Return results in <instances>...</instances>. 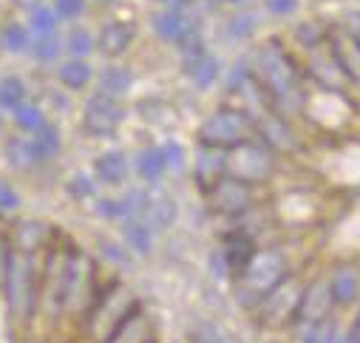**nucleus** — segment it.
I'll return each instance as SVG.
<instances>
[{
    "instance_id": "nucleus-1",
    "label": "nucleus",
    "mask_w": 360,
    "mask_h": 343,
    "mask_svg": "<svg viewBox=\"0 0 360 343\" xmlns=\"http://www.w3.org/2000/svg\"><path fill=\"white\" fill-rule=\"evenodd\" d=\"M255 79L264 85V91L269 94V100L287 105V108H298L304 103V82L298 68L292 65V60L287 57V51L281 48L278 40H269L258 48L255 57Z\"/></svg>"
},
{
    "instance_id": "nucleus-2",
    "label": "nucleus",
    "mask_w": 360,
    "mask_h": 343,
    "mask_svg": "<svg viewBox=\"0 0 360 343\" xmlns=\"http://www.w3.org/2000/svg\"><path fill=\"white\" fill-rule=\"evenodd\" d=\"M0 284H4V292H6L9 312L15 318H29V312L34 309V267H32V255L20 252L12 244H6Z\"/></svg>"
},
{
    "instance_id": "nucleus-3",
    "label": "nucleus",
    "mask_w": 360,
    "mask_h": 343,
    "mask_svg": "<svg viewBox=\"0 0 360 343\" xmlns=\"http://www.w3.org/2000/svg\"><path fill=\"white\" fill-rule=\"evenodd\" d=\"M221 156H224V176L238 179L250 188L266 182L276 170V156L261 139L238 142V145L221 150Z\"/></svg>"
},
{
    "instance_id": "nucleus-4",
    "label": "nucleus",
    "mask_w": 360,
    "mask_h": 343,
    "mask_svg": "<svg viewBox=\"0 0 360 343\" xmlns=\"http://www.w3.org/2000/svg\"><path fill=\"white\" fill-rule=\"evenodd\" d=\"M139 306V298L125 287V284H111L103 295H97L88 306V335H91L97 343H103L134 309Z\"/></svg>"
},
{
    "instance_id": "nucleus-5",
    "label": "nucleus",
    "mask_w": 360,
    "mask_h": 343,
    "mask_svg": "<svg viewBox=\"0 0 360 343\" xmlns=\"http://www.w3.org/2000/svg\"><path fill=\"white\" fill-rule=\"evenodd\" d=\"M247 139H255V119L244 108H219L199 128V145L213 150H227Z\"/></svg>"
},
{
    "instance_id": "nucleus-6",
    "label": "nucleus",
    "mask_w": 360,
    "mask_h": 343,
    "mask_svg": "<svg viewBox=\"0 0 360 343\" xmlns=\"http://www.w3.org/2000/svg\"><path fill=\"white\" fill-rule=\"evenodd\" d=\"M284 276H287V259H284V252L276 250V247L258 250L252 255V261L238 273L241 292H247L252 301H258L264 292L273 290Z\"/></svg>"
},
{
    "instance_id": "nucleus-7",
    "label": "nucleus",
    "mask_w": 360,
    "mask_h": 343,
    "mask_svg": "<svg viewBox=\"0 0 360 343\" xmlns=\"http://www.w3.org/2000/svg\"><path fill=\"white\" fill-rule=\"evenodd\" d=\"M304 284L295 276H284L273 290L258 298V321L264 326H284L295 321Z\"/></svg>"
},
{
    "instance_id": "nucleus-8",
    "label": "nucleus",
    "mask_w": 360,
    "mask_h": 343,
    "mask_svg": "<svg viewBox=\"0 0 360 343\" xmlns=\"http://www.w3.org/2000/svg\"><path fill=\"white\" fill-rule=\"evenodd\" d=\"M91 284H94V264L85 252H77L68 259V270H65V281H63V309H79V306H91L94 295H91Z\"/></svg>"
},
{
    "instance_id": "nucleus-9",
    "label": "nucleus",
    "mask_w": 360,
    "mask_h": 343,
    "mask_svg": "<svg viewBox=\"0 0 360 343\" xmlns=\"http://www.w3.org/2000/svg\"><path fill=\"white\" fill-rule=\"evenodd\" d=\"M122 119H125V105L108 94H94L85 103V111H82L85 131L94 136H111L122 125Z\"/></svg>"
},
{
    "instance_id": "nucleus-10",
    "label": "nucleus",
    "mask_w": 360,
    "mask_h": 343,
    "mask_svg": "<svg viewBox=\"0 0 360 343\" xmlns=\"http://www.w3.org/2000/svg\"><path fill=\"white\" fill-rule=\"evenodd\" d=\"M207 199H210V207L219 216H244L255 202L252 199V188L238 182V179H230V176H221L207 190Z\"/></svg>"
},
{
    "instance_id": "nucleus-11",
    "label": "nucleus",
    "mask_w": 360,
    "mask_h": 343,
    "mask_svg": "<svg viewBox=\"0 0 360 343\" xmlns=\"http://www.w3.org/2000/svg\"><path fill=\"white\" fill-rule=\"evenodd\" d=\"M332 309H335V298H332L329 281L326 278H315L312 284L304 287V295H301V304H298V312H295L292 323H298V326L323 323V321L332 318Z\"/></svg>"
},
{
    "instance_id": "nucleus-12",
    "label": "nucleus",
    "mask_w": 360,
    "mask_h": 343,
    "mask_svg": "<svg viewBox=\"0 0 360 343\" xmlns=\"http://www.w3.org/2000/svg\"><path fill=\"white\" fill-rule=\"evenodd\" d=\"M326 43L349 82H360V40L346 26H329Z\"/></svg>"
},
{
    "instance_id": "nucleus-13",
    "label": "nucleus",
    "mask_w": 360,
    "mask_h": 343,
    "mask_svg": "<svg viewBox=\"0 0 360 343\" xmlns=\"http://www.w3.org/2000/svg\"><path fill=\"white\" fill-rule=\"evenodd\" d=\"M193 29H199V26H196V18L191 15L188 6H170V9H162L153 15V32L165 43L179 46Z\"/></svg>"
},
{
    "instance_id": "nucleus-14",
    "label": "nucleus",
    "mask_w": 360,
    "mask_h": 343,
    "mask_svg": "<svg viewBox=\"0 0 360 343\" xmlns=\"http://www.w3.org/2000/svg\"><path fill=\"white\" fill-rule=\"evenodd\" d=\"M309 51V74H312V79L315 82H321L326 91H335V94H340L343 89H346V74L340 71V65H338V60L332 57V51H329V43L323 40L321 46H315V48H307Z\"/></svg>"
},
{
    "instance_id": "nucleus-15",
    "label": "nucleus",
    "mask_w": 360,
    "mask_h": 343,
    "mask_svg": "<svg viewBox=\"0 0 360 343\" xmlns=\"http://www.w3.org/2000/svg\"><path fill=\"white\" fill-rule=\"evenodd\" d=\"M136 219H142L150 230H167L176 221V202L162 190H142Z\"/></svg>"
},
{
    "instance_id": "nucleus-16",
    "label": "nucleus",
    "mask_w": 360,
    "mask_h": 343,
    "mask_svg": "<svg viewBox=\"0 0 360 343\" xmlns=\"http://www.w3.org/2000/svg\"><path fill=\"white\" fill-rule=\"evenodd\" d=\"M255 134H258V139L269 148V150H295L298 148V139H295V134H292V128L278 117V114H261V117H255Z\"/></svg>"
},
{
    "instance_id": "nucleus-17",
    "label": "nucleus",
    "mask_w": 360,
    "mask_h": 343,
    "mask_svg": "<svg viewBox=\"0 0 360 343\" xmlns=\"http://www.w3.org/2000/svg\"><path fill=\"white\" fill-rule=\"evenodd\" d=\"M219 250H221V255H224L227 267L233 270V276H238V273L252 261V255L258 252L255 238H252L247 230H233L230 235H224V241H221Z\"/></svg>"
},
{
    "instance_id": "nucleus-18",
    "label": "nucleus",
    "mask_w": 360,
    "mask_h": 343,
    "mask_svg": "<svg viewBox=\"0 0 360 343\" xmlns=\"http://www.w3.org/2000/svg\"><path fill=\"white\" fill-rule=\"evenodd\" d=\"M103 343H153V323L142 306H136Z\"/></svg>"
},
{
    "instance_id": "nucleus-19",
    "label": "nucleus",
    "mask_w": 360,
    "mask_h": 343,
    "mask_svg": "<svg viewBox=\"0 0 360 343\" xmlns=\"http://www.w3.org/2000/svg\"><path fill=\"white\" fill-rule=\"evenodd\" d=\"M136 37V29L134 23H125V20H114V23H105L97 34V48L105 54V57H120L131 48Z\"/></svg>"
},
{
    "instance_id": "nucleus-20",
    "label": "nucleus",
    "mask_w": 360,
    "mask_h": 343,
    "mask_svg": "<svg viewBox=\"0 0 360 343\" xmlns=\"http://www.w3.org/2000/svg\"><path fill=\"white\" fill-rule=\"evenodd\" d=\"M326 281H329L335 306H352V304L360 298V273H357L352 264L335 267V273H332Z\"/></svg>"
},
{
    "instance_id": "nucleus-21",
    "label": "nucleus",
    "mask_w": 360,
    "mask_h": 343,
    "mask_svg": "<svg viewBox=\"0 0 360 343\" xmlns=\"http://www.w3.org/2000/svg\"><path fill=\"white\" fill-rule=\"evenodd\" d=\"M128 170H131V162L122 150H105L94 159V176L103 185H122L128 179Z\"/></svg>"
},
{
    "instance_id": "nucleus-22",
    "label": "nucleus",
    "mask_w": 360,
    "mask_h": 343,
    "mask_svg": "<svg viewBox=\"0 0 360 343\" xmlns=\"http://www.w3.org/2000/svg\"><path fill=\"white\" fill-rule=\"evenodd\" d=\"M185 74H188V79L196 85V89H210V85H216V79L221 74V63H219V57L205 51V54H199L193 60H185Z\"/></svg>"
},
{
    "instance_id": "nucleus-23",
    "label": "nucleus",
    "mask_w": 360,
    "mask_h": 343,
    "mask_svg": "<svg viewBox=\"0 0 360 343\" xmlns=\"http://www.w3.org/2000/svg\"><path fill=\"white\" fill-rule=\"evenodd\" d=\"M134 167H136V176L148 185H156L165 174H167V164H165V156H162V148L159 145H150V148H142L134 159Z\"/></svg>"
},
{
    "instance_id": "nucleus-24",
    "label": "nucleus",
    "mask_w": 360,
    "mask_h": 343,
    "mask_svg": "<svg viewBox=\"0 0 360 343\" xmlns=\"http://www.w3.org/2000/svg\"><path fill=\"white\" fill-rule=\"evenodd\" d=\"M221 176H224V156H221V150L202 148V156H199V164H196V179H199L202 190L207 193Z\"/></svg>"
},
{
    "instance_id": "nucleus-25",
    "label": "nucleus",
    "mask_w": 360,
    "mask_h": 343,
    "mask_svg": "<svg viewBox=\"0 0 360 343\" xmlns=\"http://www.w3.org/2000/svg\"><path fill=\"white\" fill-rule=\"evenodd\" d=\"M46 235H49L46 224H43V221L29 219V221H20V224L15 227V244H12V247H18L20 252L34 255V252L46 244Z\"/></svg>"
},
{
    "instance_id": "nucleus-26",
    "label": "nucleus",
    "mask_w": 360,
    "mask_h": 343,
    "mask_svg": "<svg viewBox=\"0 0 360 343\" xmlns=\"http://www.w3.org/2000/svg\"><path fill=\"white\" fill-rule=\"evenodd\" d=\"M125 244H128V250L134 252V255H150V250H153V230L142 221V219H125Z\"/></svg>"
},
{
    "instance_id": "nucleus-27",
    "label": "nucleus",
    "mask_w": 360,
    "mask_h": 343,
    "mask_svg": "<svg viewBox=\"0 0 360 343\" xmlns=\"http://www.w3.org/2000/svg\"><path fill=\"white\" fill-rule=\"evenodd\" d=\"M131 85H134V74L125 65H108L100 74V94H108V97L120 100L122 94L131 91Z\"/></svg>"
},
{
    "instance_id": "nucleus-28",
    "label": "nucleus",
    "mask_w": 360,
    "mask_h": 343,
    "mask_svg": "<svg viewBox=\"0 0 360 343\" xmlns=\"http://www.w3.org/2000/svg\"><path fill=\"white\" fill-rule=\"evenodd\" d=\"M57 77H60V82L65 85L68 91H82L85 85L91 82L94 71H91V65H88L85 60H79V57H71V60H65V63L60 65Z\"/></svg>"
},
{
    "instance_id": "nucleus-29",
    "label": "nucleus",
    "mask_w": 360,
    "mask_h": 343,
    "mask_svg": "<svg viewBox=\"0 0 360 343\" xmlns=\"http://www.w3.org/2000/svg\"><path fill=\"white\" fill-rule=\"evenodd\" d=\"M32 145H34V153H37V162H49L60 153L63 148V139H60V131L54 125H43L37 134H32Z\"/></svg>"
},
{
    "instance_id": "nucleus-30",
    "label": "nucleus",
    "mask_w": 360,
    "mask_h": 343,
    "mask_svg": "<svg viewBox=\"0 0 360 343\" xmlns=\"http://www.w3.org/2000/svg\"><path fill=\"white\" fill-rule=\"evenodd\" d=\"M26 103V82L20 77H4L0 79V108L15 111Z\"/></svg>"
},
{
    "instance_id": "nucleus-31",
    "label": "nucleus",
    "mask_w": 360,
    "mask_h": 343,
    "mask_svg": "<svg viewBox=\"0 0 360 343\" xmlns=\"http://www.w3.org/2000/svg\"><path fill=\"white\" fill-rule=\"evenodd\" d=\"M57 12L51 6H34L32 15H29V32L34 37H46V34H57Z\"/></svg>"
},
{
    "instance_id": "nucleus-32",
    "label": "nucleus",
    "mask_w": 360,
    "mask_h": 343,
    "mask_svg": "<svg viewBox=\"0 0 360 343\" xmlns=\"http://www.w3.org/2000/svg\"><path fill=\"white\" fill-rule=\"evenodd\" d=\"M12 114H15V125H18L20 131H26V134H37V131L46 125V114H43V108L34 105V103H23V105L15 108Z\"/></svg>"
},
{
    "instance_id": "nucleus-33",
    "label": "nucleus",
    "mask_w": 360,
    "mask_h": 343,
    "mask_svg": "<svg viewBox=\"0 0 360 343\" xmlns=\"http://www.w3.org/2000/svg\"><path fill=\"white\" fill-rule=\"evenodd\" d=\"M6 159H9V164H15V167H20V170L40 164L32 139H12V142L6 145Z\"/></svg>"
},
{
    "instance_id": "nucleus-34",
    "label": "nucleus",
    "mask_w": 360,
    "mask_h": 343,
    "mask_svg": "<svg viewBox=\"0 0 360 343\" xmlns=\"http://www.w3.org/2000/svg\"><path fill=\"white\" fill-rule=\"evenodd\" d=\"M94 48H97V37L88 32V29H74V32L65 37V51H68L71 57L85 60Z\"/></svg>"
},
{
    "instance_id": "nucleus-35",
    "label": "nucleus",
    "mask_w": 360,
    "mask_h": 343,
    "mask_svg": "<svg viewBox=\"0 0 360 343\" xmlns=\"http://www.w3.org/2000/svg\"><path fill=\"white\" fill-rule=\"evenodd\" d=\"M258 29V15L255 12H238L227 20V37L230 40H247Z\"/></svg>"
},
{
    "instance_id": "nucleus-36",
    "label": "nucleus",
    "mask_w": 360,
    "mask_h": 343,
    "mask_svg": "<svg viewBox=\"0 0 360 343\" xmlns=\"http://www.w3.org/2000/svg\"><path fill=\"white\" fill-rule=\"evenodd\" d=\"M29 51L34 54L37 63H54L60 57V51H63V43H60L57 34H46V37H34Z\"/></svg>"
},
{
    "instance_id": "nucleus-37",
    "label": "nucleus",
    "mask_w": 360,
    "mask_h": 343,
    "mask_svg": "<svg viewBox=\"0 0 360 343\" xmlns=\"http://www.w3.org/2000/svg\"><path fill=\"white\" fill-rule=\"evenodd\" d=\"M32 32L26 29V26H18V23H12L6 32H4V46H6V51H12V54H23V51H29L32 48Z\"/></svg>"
},
{
    "instance_id": "nucleus-38",
    "label": "nucleus",
    "mask_w": 360,
    "mask_h": 343,
    "mask_svg": "<svg viewBox=\"0 0 360 343\" xmlns=\"http://www.w3.org/2000/svg\"><path fill=\"white\" fill-rule=\"evenodd\" d=\"M68 196L71 199H77V202H85V199H91L94 196V182H91V176H85V174H77V176H71L68 179Z\"/></svg>"
},
{
    "instance_id": "nucleus-39",
    "label": "nucleus",
    "mask_w": 360,
    "mask_h": 343,
    "mask_svg": "<svg viewBox=\"0 0 360 343\" xmlns=\"http://www.w3.org/2000/svg\"><path fill=\"white\" fill-rule=\"evenodd\" d=\"M162 148V156H165V164H167V170H182L185 167V148L179 145L176 139H167L165 145H159Z\"/></svg>"
},
{
    "instance_id": "nucleus-40",
    "label": "nucleus",
    "mask_w": 360,
    "mask_h": 343,
    "mask_svg": "<svg viewBox=\"0 0 360 343\" xmlns=\"http://www.w3.org/2000/svg\"><path fill=\"white\" fill-rule=\"evenodd\" d=\"M295 34H298L304 48H315V46H321L326 40V29H321L318 23H301Z\"/></svg>"
},
{
    "instance_id": "nucleus-41",
    "label": "nucleus",
    "mask_w": 360,
    "mask_h": 343,
    "mask_svg": "<svg viewBox=\"0 0 360 343\" xmlns=\"http://www.w3.org/2000/svg\"><path fill=\"white\" fill-rule=\"evenodd\" d=\"M51 9L57 12L60 20H77L85 12V0H54Z\"/></svg>"
},
{
    "instance_id": "nucleus-42",
    "label": "nucleus",
    "mask_w": 360,
    "mask_h": 343,
    "mask_svg": "<svg viewBox=\"0 0 360 343\" xmlns=\"http://www.w3.org/2000/svg\"><path fill=\"white\" fill-rule=\"evenodd\" d=\"M264 9L273 18H290L301 9V0H264Z\"/></svg>"
},
{
    "instance_id": "nucleus-43",
    "label": "nucleus",
    "mask_w": 360,
    "mask_h": 343,
    "mask_svg": "<svg viewBox=\"0 0 360 343\" xmlns=\"http://www.w3.org/2000/svg\"><path fill=\"white\" fill-rule=\"evenodd\" d=\"M18 207H20L18 190H15L12 185H6V182H0V213H12V210H18Z\"/></svg>"
},
{
    "instance_id": "nucleus-44",
    "label": "nucleus",
    "mask_w": 360,
    "mask_h": 343,
    "mask_svg": "<svg viewBox=\"0 0 360 343\" xmlns=\"http://www.w3.org/2000/svg\"><path fill=\"white\" fill-rule=\"evenodd\" d=\"M210 276H213L216 281H230V276H233V270L227 267V261H224L221 250L210 252Z\"/></svg>"
},
{
    "instance_id": "nucleus-45",
    "label": "nucleus",
    "mask_w": 360,
    "mask_h": 343,
    "mask_svg": "<svg viewBox=\"0 0 360 343\" xmlns=\"http://www.w3.org/2000/svg\"><path fill=\"white\" fill-rule=\"evenodd\" d=\"M100 250L108 255V259H111L114 264H128V261H131V259H128V252H125L122 247L111 244V241H100Z\"/></svg>"
},
{
    "instance_id": "nucleus-46",
    "label": "nucleus",
    "mask_w": 360,
    "mask_h": 343,
    "mask_svg": "<svg viewBox=\"0 0 360 343\" xmlns=\"http://www.w3.org/2000/svg\"><path fill=\"white\" fill-rule=\"evenodd\" d=\"M159 6H165V9H170V6H185L188 0H156Z\"/></svg>"
},
{
    "instance_id": "nucleus-47",
    "label": "nucleus",
    "mask_w": 360,
    "mask_h": 343,
    "mask_svg": "<svg viewBox=\"0 0 360 343\" xmlns=\"http://www.w3.org/2000/svg\"><path fill=\"white\" fill-rule=\"evenodd\" d=\"M329 343H346V332H340V329L335 326V332H332V337H329Z\"/></svg>"
},
{
    "instance_id": "nucleus-48",
    "label": "nucleus",
    "mask_w": 360,
    "mask_h": 343,
    "mask_svg": "<svg viewBox=\"0 0 360 343\" xmlns=\"http://www.w3.org/2000/svg\"><path fill=\"white\" fill-rule=\"evenodd\" d=\"M349 332H352V340H354V343H360V318H357V323H354Z\"/></svg>"
},
{
    "instance_id": "nucleus-49",
    "label": "nucleus",
    "mask_w": 360,
    "mask_h": 343,
    "mask_svg": "<svg viewBox=\"0 0 360 343\" xmlns=\"http://www.w3.org/2000/svg\"><path fill=\"white\" fill-rule=\"evenodd\" d=\"M224 4H230V6H241V4H247V0H224Z\"/></svg>"
},
{
    "instance_id": "nucleus-50",
    "label": "nucleus",
    "mask_w": 360,
    "mask_h": 343,
    "mask_svg": "<svg viewBox=\"0 0 360 343\" xmlns=\"http://www.w3.org/2000/svg\"><path fill=\"white\" fill-rule=\"evenodd\" d=\"M100 4H120V0H100Z\"/></svg>"
}]
</instances>
